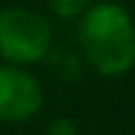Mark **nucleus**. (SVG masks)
Here are the masks:
<instances>
[{
    "label": "nucleus",
    "mask_w": 135,
    "mask_h": 135,
    "mask_svg": "<svg viewBox=\"0 0 135 135\" xmlns=\"http://www.w3.org/2000/svg\"><path fill=\"white\" fill-rule=\"evenodd\" d=\"M80 42L85 58L101 74L117 77L135 64V27L117 3H101L82 13Z\"/></svg>",
    "instance_id": "nucleus-1"
},
{
    "label": "nucleus",
    "mask_w": 135,
    "mask_h": 135,
    "mask_svg": "<svg viewBox=\"0 0 135 135\" xmlns=\"http://www.w3.org/2000/svg\"><path fill=\"white\" fill-rule=\"evenodd\" d=\"M50 48V24L27 8L0 11V56L11 64H35Z\"/></svg>",
    "instance_id": "nucleus-2"
},
{
    "label": "nucleus",
    "mask_w": 135,
    "mask_h": 135,
    "mask_svg": "<svg viewBox=\"0 0 135 135\" xmlns=\"http://www.w3.org/2000/svg\"><path fill=\"white\" fill-rule=\"evenodd\" d=\"M40 106H42L40 82L16 66H0V119L24 122L32 119L40 111Z\"/></svg>",
    "instance_id": "nucleus-3"
},
{
    "label": "nucleus",
    "mask_w": 135,
    "mask_h": 135,
    "mask_svg": "<svg viewBox=\"0 0 135 135\" xmlns=\"http://www.w3.org/2000/svg\"><path fill=\"white\" fill-rule=\"evenodd\" d=\"M50 8L64 19H74L82 16L88 8H93V0H50Z\"/></svg>",
    "instance_id": "nucleus-4"
}]
</instances>
